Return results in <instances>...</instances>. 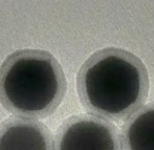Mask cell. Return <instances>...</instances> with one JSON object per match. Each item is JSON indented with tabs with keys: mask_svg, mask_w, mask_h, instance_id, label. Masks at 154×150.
Instances as JSON below:
<instances>
[{
	"mask_svg": "<svg viewBox=\"0 0 154 150\" xmlns=\"http://www.w3.org/2000/svg\"><path fill=\"white\" fill-rule=\"evenodd\" d=\"M146 64L122 47L97 49L77 73V92L89 114L110 121L125 120L140 109L149 95Z\"/></svg>",
	"mask_w": 154,
	"mask_h": 150,
	"instance_id": "1",
	"label": "cell"
},
{
	"mask_svg": "<svg viewBox=\"0 0 154 150\" xmlns=\"http://www.w3.org/2000/svg\"><path fill=\"white\" fill-rule=\"evenodd\" d=\"M66 91L61 64L45 49H18L0 65V104L13 114L46 118L57 110Z\"/></svg>",
	"mask_w": 154,
	"mask_h": 150,
	"instance_id": "2",
	"label": "cell"
},
{
	"mask_svg": "<svg viewBox=\"0 0 154 150\" xmlns=\"http://www.w3.org/2000/svg\"><path fill=\"white\" fill-rule=\"evenodd\" d=\"M55 150H122L119 129L94 114H73L62 122Z\"/></svg>",
	"mask_w": 154,
	"mask_h": 150,
	"instance_id": "3",
	"label": "cell"
},
{
	"mask_svg": "<svg viewBox=\"0 0 154 150\" xmlns=\"http://www.w3.org/2000/svg\"><path fill=\"white\" fill-rule=\"evenodd\" d=\"M0 150H55L46 125L25 117H10L0 123Z\"/></svg>",
	"mask_w": 154,
	"mask_h": 150,
	"instance_id": "4",
	"label": "cell"
},
{
	"mask_svg": "<svg viewBox=\"0 0 154 150\" xmlns=\"http://www.w3.org/2000/svg\"><path fill=\"white\" fill-rule=\"evenodd\" d=\"M123 150H154V102L142 106L122 127Z\"/></svg>",
	"mask_w": 154,
	"mask_h": 150,
	"instance_id": "5",
	"label": "cell"
}]
</instances>
